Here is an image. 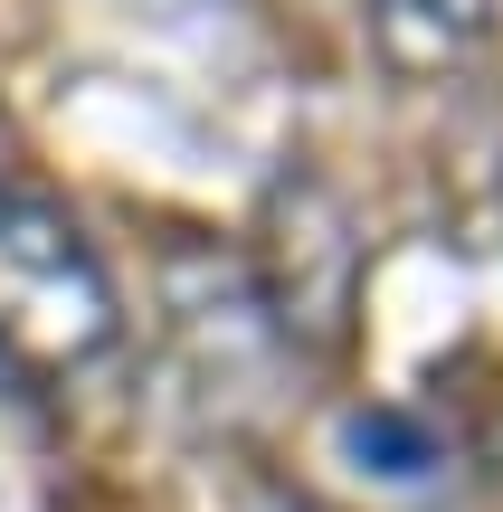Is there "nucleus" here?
Masks as SVG:
<instances>
[{"label": "nucleus", "mask_w": 503, "mask_h": 512, "mask_svg": "<svg viewBox=\"0 0 503 512\" xmlns=\"http://www.w3.org/2000/svg\"><path fill=\"white\" fill-rule=\"evenodd\" d=\"M114 332H124V294L105 256L0 124V351L29 370H86L114 351Z\"/></svg>", "instance_id": "nucleus-1"}, {"label": "nucleus", "mask_w": 503, "mask_h": 512, "mask_svg": "<svg viewBox=\"0 0 503 512\" xmlns=\"http://www.w3.org/2000/svg\"><path fill=\"white\" fill-rule=\"evenodd\" d=\"M361 29L390 76H456L466 57H485L494 0H361Z\"/></svg>", "instance_id": "nucleus-2"}]
</instances>
